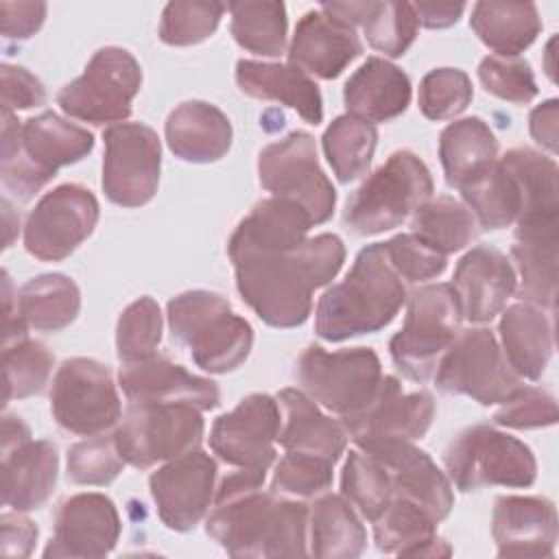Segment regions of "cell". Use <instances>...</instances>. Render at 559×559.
Returning a JSON list of instances; mask_svg holds the SVG:
<instances>
[{"label": "cell", "mask_w": 559, "mask_h": 559, "mask_svg": "<svg viewBox=\"0 0 559 559\" xmlns=\"http://www.w3.org/2000/svg\"><path fill=\"white\" fill-rule=\"evenodd\" d=\"M264 474L236 467L218 483L205 520L207 535L231 557L308 555V507L262 491Z\"/></svg>", "instance_id": "cell-1"}, {"label": "cell", "mask_w": 559, "mask_h": 559, "mask_svg": "<svg viewBox=\"0 0 559 559\" xmlns=\"http://www.w3.org/2000/svg\"><path fill=\"white\" fill-rule=\"evenodd\" d=\"M229 260L249 308L271 328H297L310 317L312 290L341 271L345 245L336 234H319L286 251H245Z\"/></svg>", "instance_id": "cell-2"}, {"label": "cell", "mask_w": 559, "mask_h": 559, "mask_svg": "<svg viewBox=\"0 0 559 559\" xmlns=\"http://www.w3.org/2000/svg\"><path fill=\"white\" fill-rule=\"evenodd\" d=\"M404 301L402 277L391 266L384 245H369L360 249L345 280L319 297L314 332L330 343L378 332L395 319Z\"/></svg>", "instance_id": "cell-3"}, {"label": "cell", "mask_w": 559, "mask_h": 559, "mask_svg": "<svg viewBox=\"0 0 559 559\" xmlns=\"http://www.w3.org/2000/svg\"><path fill=\"white\" fill-rule=\"evenodd\" d=\"M92 148L94 135L55 111L24 122L13 111H2L0 177L4 188L24 201L39 192L61 166L81 162Z\"/></svg>", "instance_id": "cell-4"}, {"label": "cell", "mask_w": 559, "mask_h": 559, "mask_svg": "<svg viewBox=\"0 0 559 559\" xmlns=\"http://www.w3.org/2000/svg\"><path fill=\"white\" fill-rule=\"evenodd\" d=\"M166 317L173 338L190 349L194 365L203 371H234L251 352L249 321L238 317L218 293L186 290L168 301Z\"/></svg>", "instance_id": "cell-5"}, {"label": "cell", "mask_w": 559, "mask_h": 559, "mask_svg": "<svg viewBox=\"0 0 559 559\" xmlns=\"http://www.w3.org/2000/svg\"><path fill=\"white\" fill-rule=\"evenodd\" d=\"M432 194L428 166L411 151H395L349 197L343 225L356 236H376L402 225Z\"/></svg>", "instance_id": "cell-6"}, {"label": "cell", "mask_w": 559, "mask_h": 559, "mask_svg": "<svg viewBox=\"0 0 559 559\" xmlns=\"http://www.w3.org/2000/svg\"><path fill=\"white\" fill-rule=\"evenodd\" d=\"M406 299V319L389 341V352L408 380L426 382L456 338L463 312L452 284H424Z\"/></svg>", "instance_id": "cell-7"}, {"label": "cell", "mask_w": 559, "mask_h": 559, "mask_svg": "<svg viewBox=\"0 0 559 559\" xmlns=\"http://www.w3.org/2000/svg\"><path fill=\"white\" fill-rule=\"evenodd\" d=\"M201 411L186 402H129L114 441L124 463L148 469L199 448Z\"/></svg>", "instance_id": "cell-8"}, {"label": "cell", "mask_w": 559, "mask_h": 559, "mask_svg": "<svg viewBox=\"0 0 559 559\" xmlns=\"http://www.w3.org/2000/svg\"><path fill=\"white\" fill-rule=\"evenodd\" d=\"M382 376L380 358L371 347L328 352L308 345L295 365L301 391L338 419L360 413L373 400Z\"/></svg>", "instance_id": "cell-9"}, {"label": "cell", "mask_w": 559, "mask_h": 559, "mask_svg": "<svg viewBox=\"0 0 559 559\" xmlns=\"http://www.w3.org/2000/svg\"><path fill=\"white\" fill-rule=\"evenodd\" d=\"M450 480L461 491L487 485L531 487L537 478V461L526 443L489 426L476 424L459 432L443 452Z\"/></svg>", "instance_id": "cell-10"}, {"label": "cell", "mask_w": 559, "mask_h": 559, "mask_svg": "<svg viewBox=\"0 0 559 559\" xmlns=\"http://www.w3.org/2000/svg\"><path fill=\"white\" fill-rule=\"evenodd\" d=\"M142 85L135 57L118 46L94 52L83 74L57 94L61 111L90 124H120L131 116V103Z\"/></svg>", "instance_id": "cell-11"}, {"label": "cell", "mask_w": 559, "mask_h": 559, "mask_svg": "<svg viewBox=\"0 0 559 559\" xmlns=\"http://www.w3.org/2000/svg\"><path fill=\"white\" fill-rule=\"evenodd\" d=\"M432 376L439 391L467 395L483 406L500 404L522 386V378L509 367L493 332L487 328L459 332Z\"/></svg>", "instance_id": "cell-12"}, {"label": "cell", "mask_w": 559, "mask_h": 559, "mask_svg": "<svg viewBox=\"0 0 559 559\" xmlns=\"http://www.w3.org/2000/svg\"><path fill=\"white\" fill-rule=\"evenodd\" d=\"M50 411L72 435H103L122 417L111 371L92 358L63 360L50 384Z\"/></svg>", "instance_id": "cell-13"}, {"label": "cell", "mask_w": 559, "mask_h": 559, "mask_svg": "<svg viewBox=\"0 0 559 559\" xmlns=\"http://www.w3.org/2000/svg\"><path fill=\"white\" fill-rule=\"evenodd\" d=\"M258 177L273 197L299 203L314 225L325 223L336 205V190L319 166L314 138L293 131L260 151Z\"/></svg>", "instance_id": "cell-14"}, {"label": "cell", "mask_w": 559, "mask_h": 559, "mask_svg": "<svg viewBox=\"0 0 559 559\" xmlns=\"http://www.w3.org/2000/svg\"><path fill=\"white\" fill-rule=\"evenodd\" d=\"M103 192L122 207L148 203L159 183L162 144L157 133L142 122L111 124L103 133Z\"/></svg>", "instance_id": "cell-15"}, {"label": "cell", "mask_w": 559, "mask_h": 559, "mask_svg": "<svg viewBox=\"0 0 559 559\" xmlns=\"http://www.w3.org/2000/svg\"><path fill=\"white\" fill-rule=\"evenodd\" d=\"M98 201L81 183H61L46 192L24 225V247L41 262L68 258L96 227Z\"/></svg>", "instance_id": "cell-16"}, {"label": "cell", "mask_w": 559, "mask_h": 559, "mask_svg": "<svg viewBox=\"0 0 559 559\" xmlns=\"http://www.w3.org/2000/svg\"><path fill=\"white\" fill-rule=\"evenodd\" d=\"M435 417V400L428 391L404 393L395 376H382L373 400L356 415L341 419L345 435L358 448L391 441L421 439Z\"/></svg>", "instance_id": "cell-17"}, {"label": "cell", "mask_w": 559, "mask_h": 559, "mask_svg": "<svg viewBox=\"0 0 559 559\" xmlns=\"http://www.w3.org/2000/svg\"><path fill=\"white\" fill-rule=\"evenodd\" d=\"M282 411L275 397L251 393L236 408L216 417L210 430L212 452L227 465L266 472L275 461Z\"/></svg>", "instance_id": "cell-18"}, {"label": "cell", "mask_w": 559, "mask_h": 559, "mask_svg": "<svg viewBox=\"0 0 559 559\" xmlns=\"http://www.w3.org/2000/svg\"><path fill=\"white\" fill-rule=\"evenodd\" d=\"M57 448L33 441L28 426L17 415L2 417V502L15 511L41 507L57 483Z\"/></svg>", "instance_id": "cell-19"}, {"label": "cell", "mask_w": 559, "mask_h": 559, "mask_svg": "<svg viewBox=\"0 0 559 559\" xmlns=\"http://www.w3.org/2000/svg\"><path fill=\"white\" fill-rule=\"evenodd\" d=\"M148 489L159 520L170 531H192L214 502L216 463L197 448L157 467L148 478Z\"/></svg>", "instance_id": "cell-20"}, {"label": "cell", "mask_w": 559, "mask_h": 559, "mask_svg": "<svg viewBox=\"0 0 559 559\" xmlns=\"http://www.w3.org/2000/svg\"><path fill=\"white\" fill-rule=\"evenodd\" d=\"M120 537V515L105 493H74L57 504L44 557H105Z\"/></svg>", "instance_id": "cell-21"}, {"label": "cell", "mask_w": 559, "mask_h": 559, "mask_svg": "<svg viewBox=\"0 0 559 559\" xmlns=\"http://www.w3.org/2000/svg\"><path fill=\"white\" fill-rule=\"evenodd\" d=\"M360 450L373 454L386 467L393 498L413 502L437 524L450 515L454 507L452 483L424 450L413 445V441H391Z\"/></svg>", "instance_id": "cell-22"}, {"label": "cell", "mask_w": 559, "mask_h": 559, "mask_svg": "<svg viewBox=\"0 0 559 559\" xmlns=\"http://www.w3.org/2000/svg\"><path fill=\"white\" fill-rule=\"evenodd\" d=\"M498 557H552L557 511L544 496H498L491 511Z\"/></svg>", "instance_id": "cell-23"}, {"label": "cell", "mask_w": 559, "mask_h": 559, "mask_svg": "<svg viewBox=\"0 0 559 559\" xmlns=\"http://www.w3.org/2000/svg\"><path fill=\"white\" fill-rule=\"evenodd\" d=\"M518 277L509 258L496 247H474L456 264L452 288L469 323H489L515 293Z\"/></svg>", "instance_id": "cell-24"}, {"label": "cell", "mask_w": 559, "mask_h": 559, "mask_svg": "<svg viewBox=\"0 0 559 559\" xmlns=\"http://www.w3.org/2000/svg\"><path fill=\"white\" fill-rule=\"evenodd\" d=\"M118 382L129 402H186L199 411H210L221 404L216 382L194 376L159 354L122 362Z\"/></svg>", "instance_id": "cell-25"}, {"label": "cell", "mask_w": 559, "mask_h": 559, "mask_svg": "<svg viewBox=\"0 0 559 559\" xmlns=\"http://www.w3.org/2000/svg\"><path fill=\"white\" fill-rule=\"evenodd\" d=\"M360 52L362 44L352 24L312 9L295 26L288 63L319 79H336Z\"/></svg>", "instance_id": "cell-26"}, {"label": "cell", "mask_w": 559, "mask_h": 559, "mask_svg": "<svg viewBox=\"0 0 559 559\" xmlns=\"http://www.w3.org/2000/svg\"><path fill=\"white\" fill-rule=\"evenodd\" d=\"M312 225L310 214L299 203L284 197H271L255 203L238 223L227 242V253L286 251L299 247Z\"/></svg>", "instance_id": "cell-27"}, {"label": "cell", "mask_w": 559, "mask_h": 559, "mask_svg": "<svg viewBox=\"0 0 559 559\" xmlns=\"http://www.w3.org/2000/svg\"><path fill=\"white\" fill-rule=\"evenodd\" d=\"M282 424L277 441L286 452H304L336 463L347 445L341 421L323 415L301 389H282L275 395Z\"/></svg>", "instance_id": "cell-28"}, {"label": "cell", "mask_w": 559, "mask_h": 559, "mask_svg": "<svg viewBox=\"0 0 559 559\" xmlns=\"http://www.w3.org/2000/svg\"><path fill=\"white\" fill-rule=\"evenodd\" d=\"M236 83L247 96L277 100L295 109L308 124H319L323 120L319 85L304 70L290 63L240 59L236 63Z\"/></svg>", "instance_id": "cell-29"}, {"label": "cell", "mask_w": 559, "mask_h": 559, "mask_svg": "<svg viewBox=\"0 0 559 559\" xmlns=\"http://www.w3.org/2000/svg\"><path fill=\"white\" fill-rule=\"evenodd\" d=\"M166 142L175 157L192 164L221 159L231 146V122L205 100H186L166 118Z\"/></svg>", "instance_id": "cell-30"}, {"label": "cell", "mask_w": 559, "mask_h": 559, "mask_svg": "<svg viewBox=\"0 0 559 559\" xmlns=\"http://www.w3.org/2000/svg\"><path fill=\"white\" fill-rule=\"evenodd\" d=\"M557 247L559 223H528L515 227L511 255L520 273L515 293L522 301L555 308L557 297Z\"/></svg>", "instance_id": "cell-31"}, {"label": "cell", "mask_w": 559, "mask_h": 559, "mask_svg": "<svg viewBox=\"0 0 559 559\" xmlns=\"http://www.w3.org/2000/svg\"><path fill=\"white\" fill-rule=\"evenodd\" d=\"M347 114L369 122H389L411 103V79L393 63L369 57L345 83Z\"/></svg>", "instance_id": "cell-32"}, {"label": "cell", "mask_w": 559, "mask_h": 559, "mask_svg": "<svg viewBox=\"0 0 559 559\" xmlns=\"http://www.w3.org/2000/svg\"><path fill=\"white\" fill-rule=\"evenodd\" d=\"M502 354L509 367L526 380H539L552 356V323L544 308L520 301L509 306L498 323Z\"/></svg>", "instance_id": "cell-33"}, {"label": "cell", "mask_w": 559, "mask_h": 559, "mask_svg": "<svg viewBox=\"0 0 559 559\" xmlns=\"http://www.w3.org/2000/svg\"><path fill=\"white\" fill-rule=\"evenodd\" d=\"M325 13L360 26L369 46L386 57H402L417 35V15L408 2H323Z\"/></svg>", "instance_id": "cell-34"}, {"label": "cell", "mask_w": 559, "mask_h": 559, "mask_svg": "<svg viewBox=\"0 0 559 559\" xmlns=\"http://www.w3.org/2000/svg\"><path fill=\"white\" fill-rule=\"evenodd\" d=\"M380 552L404 557H450L452 548L437 535V522L404 498H391L371 522Z\"/></svg>", "instance_id": "cell-35"}, {"label": "cell", "mask_w": 559, "mask_h": 559, "mask_svg": "<svg viewBox=\"0 0 559 559\" xmlns=\"http://www.w3.org/2000/svg\"><path fill=\"white\" fill-rule=\"evenodd\" d=\"M439 157L448 186L461 190L496 164L498 140L483 118H461L441 131Z\"/></svg>", "instance_id": "cell-36"}, {"label": "cell", "mask_w": 559, "mask_h": 559, "mask_svg": "<svg viewBox=\"0 0 559 559\" xmlns=\"http://www.w3.org/2000/svg\"><path fill=\"white\" fill-rule=\"evenodd\" d=\"M520 192L518 225L559 223L557 164L535 148L518 146L498 157Z\"/></svg>", "instance_id": "cell-37"}, {"label": "cell", "mask_w": 559, "mask_h": 559, "mask_svg": "<svg viewBox=\"0 0 559 559\" xmlns=\"http://www.w3.org/2000/svg\"><path fill=\"white\" fill-rule=\"evenodd\" d=\"M478 39L500 57H518L542 31V17L533 2L483 0L469 17Z\"/></svg>", "instance_id": "cell-38"}, {"label": "cell", "mask_w": 559, "mask_h": 559, "mask_svg": "<svg viewBox=\"0 0 559 559\" xmlns=\"http://www.w3.org/2000/svg\"><path fill=\"white\" fill-rule=\"evenodd\" d=\"M308 552L325 559H354L365 550L367 533L343 496H321L308 509Z\"/></svg>", "instance_id": "cell-39"}, {"label": "cell", "mask_w": 559, "mask_h": 559, "mask_svg": "<svg viewBox=\"0 0 559 559\" xmlns=\"http://www.w3.org/2000/svg\"><path fill=\"white\" fill-rule=\"evenodd\" d=\"M17 308L26 328L59 332L68 328L81 310L79 286L61 273L31 277L17 290Z\"/></svg>", "instance_id": "cell-40"}, {"label": "cell", "mask_w": 559, "mask_h": 559, "mask_svg": "<svg viewBox=\"0 0 559 559\" xmlns=\"http://www.w3.org/2000/svg\"><path fill=\"white\" fill-rule=\"evenodd\" d=\"M413 234L435 251L448 255L461 251L478 236V223L472 210L452 197H430L411 221Z\"/></svg>", "instance_id": "cell-41"}, {"label": "cell", "mask_w": 559, "mask_h": 559, "mask_svg": "<svg viewBox=\"0 0 559 559\" xmlns=\"http://www.w3.org/2000/svg\"><path fill=\"white\" fill-rule=\"evenodd\" d=\"M321 142L336 179L349 183L367 173L378 144V129L369 120L345 114L330 122Z\"/></svg>", "instance_id": "cell-42"}, {"label": "cell", "mask_w": 559, "mask_h": 559, "mask_svg": "<svg viewBox=\"0 0 559 559\" xmlns=\"http://www.w3.org/2000/svg\"><path fill=\"white\" fill-rule=\"evenodd\" d=\"M231 35L236 44L253 55L280 57L286 48L284 2H229Z\"/></svg>", "instance_id": "cell-43"}, {"label": "cell", "mask_w": 559, "mask_h": 559, "mask_svg": "<svg viewBox=\"0 0 559 559\" xmlns=\"http://www.w3.org/2000/svg\"><path fill=\"white\" fill-rule=\"evenodd\" d=\"M461 197L483 229H502L518 221L520 192L500 159H496V164L480 177L463 186Z\"/></svg>", "instance_id": "cell-44"}, {"label": "cell", "mask_w": 559, "mask_h": 559, "mask_svg": "<svg viewBox=\"0 0 559 559\" xmlns=\"http://www.w3.org/2000/svg\"><path fill=\"white\" fill-rule=\"evenodd\" d=\"M341 496L360 518L373 522L393 498L386 467L373 454L360 448L352 450L341 474Z\"/></svg>", "instance_id": "cell-45"}, {"label": "cell", "mask_w": 559, "mask_h": 559, "mask_svg": "<svg viewBox=\"0 0 559 559\" xmlns=\"http://www.w3.org/2000/svg\"><path fill=\"white\" fill-rule=\"evenodd\" d=\"M52 352L28 336L2 345L4 367V402L35 395L48 382L52 371Z\"/></svg>", "instance_id": "cell-46"}, {"label": "cell", "mask_w": 559, "mask_h": 559, "mask_svg": "<svg viewBox=\"0 0 559 559\" xmlns=\"http://www.w3.org/2000/svg\"><path fill=\"white\" fill-rule=\"evenodd\" d=\"M162 341V312L153 297L129 304L116 328V349L122 362L153 356Z\"/></svg>", "instance_id": "cell-47"}, {"label": "cell", "mask_w": 559, "mask_h": 559, "mask_svg": "<svg viewBox=\"0 0 559 559\" xmlns=\"http://www.w3.org/2000/svg\"><path fill=\"white\" fill-rule=\"evenodd\" d=\"M225 4L221 2H168L159 20V39L168 46H194L212 37Z\"/></svg>", "instance_id": "cell-48"}, {"label": "cell", "mask_w": 559, "mask_h": 559, "mask_svg": "<svg viewBox=\"0 0 559 559\" xmlns=\"http://www.w3.org/2000/svg\"><path fill=\"white\" fill-rule=\"evenodd\" d=\"M472 96V81L463 70L437 68L421 79L417 103L428 120H448L465 111Z\"/></svg>", "instance_id": "cell-49"}, {"label": "cell", "mask_w": 559, "mask_h": 559, "mask_svg": "<svg viewBox=\"0 0 559 559\" xmlns=\"http://www.w3.org/2000/svg\"><path fill=\"white\" fill-rule=\"evenodd\" d=\"M124 467L114 435H94L68 448L66 474L76 485H109Z\"/></svg>", "instance_id": "cell-50"}, {"label": "cell", "mask_w": 559, "mask_h": 559, "mask_svg": "<svg viewBox=\"0 0 559 559\" xmlns=\"http://www.w3.org/2000/svg\"><path fill=\"white\" fill-rule=\"evenodd\" d=\"M334 463L314 454L286 452L275 465L271 491L290 498H312L332 485Z\"/></svg>", "instance_id": "cell-51"}, {"label": "cell", "mask_w": 559, "mask_h": 559, "mask_svg": "<svg viewBox=\"0 0 559 559\" xmlns=\"http://www.w3.org/2000/svg\"><path fill=\"white\" fill-rule=\"evenodd\" d=\"M478 79L489 94L515 105H526L537 96L535 74L528 61L520 57H485L478 66Z\"/></svg>", "instance_id": "cell-52"}, {"label": "cell", "mask_w": 559, "mask_h": 559, "mask_svg": "<svg viewBox=\"0 0 559 559\" xmlns=\"http://www.w3.org/2000/svg\"><path fill=\"white\" fill-rule=\"evenodd\" d=\"M384 253L395 273L406 282H426L441 275L448 266V255L435 251L421 238L411 234H397L382 242Z\"/></svg>", "instance_id": "cell-53"}, {"label": "cell", "mask_w": 559, "mask_h": 559, "mask_svg": "<svg viewBox=\"0 0 559 559\" xmlns=\"http://www.w3.org/2000/svg\"><path fill=\"white\" fill-rule=\"evenodd\" d=\"M493 421L513 430L552 426L557 421V402L546 389L522 384L500 402V408L493 413Z\"/></svg>", "instance_id": "cell-54"}, {"label": "cell", "mask_w": 559, "mask_h": 559, "mask_svg": "<svg viewBox=\"0 0 559 559\" xmlns=\"http://www.w3.org/2000/svg\"><path fill=\"white\" fill-rule=\"evenodd\" d=\"M2 81V111L33 109L46 105V87L44 83L22 66L2 63L0 68Z\"/></svg>", "instance_id": "cell-55"}, {"label": "cell", "mask_w": 559, "mask_h": 559, "mask_svg": "<svg viewBox=\"0 0 559 559\" xmlns=\"http://www.w3.org/2000/svg\"><path fill=\"white\" fill-rule=\"evenodd\" d=\"M2 37L11 41H24L33 37L46 17L44 2H0Z\"/></svg>", "instance_id": "cell-56"}, {"label": "cell", "mask_w": 559, "mask_h": 559, "mask_svg": "<svg viewBox=\"0 0 559 559\" xmlns=\"http://www.w3.org/2000/svg\"><path fill=\"white\" fill-rule=\"evenodd\" d=\"M2 552L7 557H28L35 539H37V526L33 520L17 513H2Z\"/></svg>", "instance_id": "cell-57"}, {"label": "cell", "mask_w": 559, "mask_h": 559, "mask_svg": "<svg viewBox=\"0 0 559 559\" xmlns=\"http://www.w3.org/2000/svg\"><path fill=\"white\" fill-rule=\"evenodd\" d=\"M557 118H559L557 98H550V100L537 105L528 118L533 140L550 153H557Z\"/></svg>", "instance_id": "cell-58"}, {"label": "cell", "mask_w": 559, "mask_h": 559, "mask_svg": "<svg viewBox=\"0 0 559 559\" xmlns=\"http://www.w3.org/2000/svg\"><path fill=\"white\" fill-rule=\"evenodd\" d=\"M26 330L28 328L17 308V293H13L9 273L2 271V345L24 338Z\"/></svg>", "instance_id": "cell-59"}, {"label": "cell", "mask_w": 559, "mask_h": 559, "mask_svg": "<svg viewBox=\"0 0 559 559\" xmlns=\"http://www.w3.org/2000/svg\"><path fill=\"white\" fill-rule=\"evenodd\" d=\"M413 11L417 15V22L424 24L426 28H448L452 26L461 13L465 11V4H452V2H419L413 4Z\"/></svg>", "instance_id": "cell-60"}]
</instances>
